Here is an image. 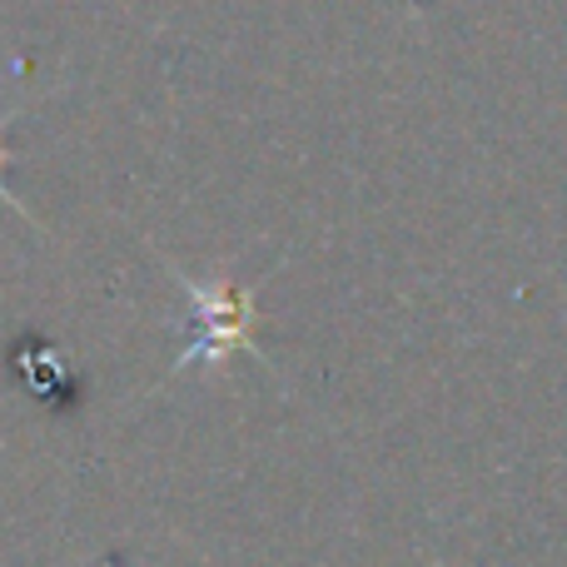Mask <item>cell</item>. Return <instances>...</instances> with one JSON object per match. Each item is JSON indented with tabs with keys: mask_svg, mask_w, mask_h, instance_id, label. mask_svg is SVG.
I'll list each match as a JSON object with an SVG mask.
<instances>
[{
	"mask_svg": "<svg viewBox=\"0 0 567 567\" xmlns=\"http://www.w3.org/2000/svg\"><path fill=\"white\" fill-rule=\"evenodd\" d=\"M189 293H195L199 303V339L189 343L185 353H179V369L185 363H219L229 359V353L239 349V343H249V323H255V309H249V289H239V284H189Z\"/></svg>",
	"mask_w": 567,
	"mask_h": 567,
	"instance_id": "1",
	"label": "cell"
},
{
	"mask_svg": "<svg viewBox=\"0 0 567 567\" xmlns=\"http://www.w3.org/2000/svg\"><path fill=\"white\" fill-rule=\"evenodd\" d=\"M0 195H6V189H0Z\"/></svg>",
	"mask_w": 567,
	"mask_h": 567,
	"instance_id": "2",
	"label": "cell"
}]
</instances>
